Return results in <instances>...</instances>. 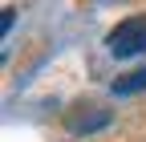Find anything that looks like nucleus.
I'll list each match as a JSON object with an SVG mask.
<instances>
[{
  "instance_id": "obj_1",
  "label": "nucleus",
  "mask_w": 146,
  "mask_h": 142,
  "mask_svg": "<svg viewBox=\"0 0 146 142\" xmlns=\"http://www.w3.org/2000/svg\"><path fill=\"white\" fill-rule=\"evenodd\" d=\"M106 45H110L114 57H138V53H146V16L122 21V25L106 37Z\"/></svg>"
},
{
  "instance_id": "obj_4",
  "label": "nucleus",
  "mask_w": 146,
  "mask_h": 142,
  "mask_svg": "<svg viewBox=\"0 0 146 142\" xmlns=\"http://www.w3.org/2000/svg\"><path fill=\"white\" fill-rule=\"evenodd\" d=\"M12 21H16V8H4V37H8V29H12Z\"/></svg>"
},
{
  "instance_id": "obj_5",
  "label": "nucleus",
  "mask_w": 146,
  "mask_h": 142,
  "mask_svg": "<svg viewBox=\"0 0 146 142\" xmlns=\"http://www.w3.org/2000/svg\"><path fill=\"white\" fill-rule=\"evenodd\" d=\"M102 4H118V0H102Z\"/></svg>"
},
{
  "instance_id": "obj_2",
  "label": "nucleus",
  "mask_w": 146,
  "mask_h": 142,
  "mask_svg": "<svg viewBox=\"0 0 146 142\" xmlns=\"http://www.w3.org/2000/svg\"><path fill=\"white\" fill-rule=\"evenodd\" d=\"M110 122H114V114H110L106 106H89V102H81V106H73V110L65 114V130L77 134V138H85V134L106 130Z\"/></svg>"
},
{
  "instance_id": "obj_3",
  "label": "nucleus",
  "mask_w": 146,
  "mask_h": 142,
  "mask_svg": "<svg viewBox=\"0 0 146 142\" xmlns=\"http://www.w3.org/2000/svg\"><path fill=\"white\" fill-rule=\"evenodd\" d=\"M118 98H130V94H138V90H146V65H138V69H130V73H122L114 85H110Z\"/></svg>"
}]
</instances>
